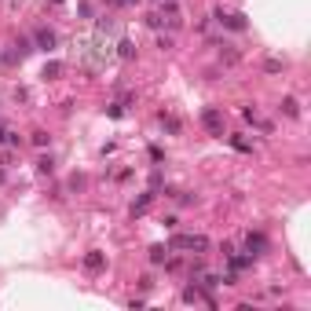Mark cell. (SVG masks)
Wrapping results in <instances>:
<instances>
[{
    "label": "cell",
    "instance_id": "obj_1",
    "mask_svg": "<svg viewBox=\"0 0 311 311\" xmlns=\"http://www.w3.org/2000/svg\"><path fill=\"white\" fill-rule=\"evenodd\" d=\"M172 249H191V253H205V249H209V238H205V235H176V238H172Z\"/></svg>",
    "mask_w": 311,
    "mask_h": 311
},
{
    "label": "cell",
    "instance_id": "obj_2",
    "mask_svg": "<svg viewBox=\"0 0 311 311\" xmlns=\"http://www.w3.org/2000/svg\"><path fill=\"white\" fill-rule=\"evenodd\" d=\"M201 124H205L209 136H224V114L216 110V106H205V110H201Z\"/></svg>",
    "mask_w": 311,
    "mask_h": 311
},
{
    "label": "cell",
    "instance_id": "obj_3",
    "mask_svg": "<svg viewBox=\"0 0 311 311\" xmlns=\"http://www.w3.org/2000/svg\"><path fill=\"white\" fill-rule=\"evenodd\" d=\"M245 249H249V256H263V253H268V238H263L260 231H256V235H249V238H245Z\"/></svg>",
    "mask_w": 311,
    "mask_h": 311
},
{
    "label": "cell",
    "instance_id": "obj_4",
    "mask_svg": "<svg viewBox=\"0 0 311 311\" xmlns=\"http://www.w3.org/2000/svg\"><path fill=\"white\" fill-rule=\"evenodd\" d=\"M33 40H37V48H44V52H52V48H55V33H52L48 26H40Z\"/></svg>",
    "mask_w": 311,
    "mask_h": 311
},
{
    "label": "cell",
    "instance_id": "obj_5",
    "mask_svg": "<svg viewBox=\"0 0 311 311\" xmlns=\"http://www.w3.org/2000/svg\"><path fill=\"white\" fill-rule=\"evenodd\" d=\"M103 268H106V256H103V253H88V256H84V271L99 275Z\"/></svg>",
    "mask_w": 311,
    "mask_h": 311
},
{
    "label": "cell",
    "instance_id": "obj_6",
    "mask_svg": "<svg viewBox=\"0 0 311 311\" xmlns=\"http://www.w3.org/2000/svg\"><path fill=\"white\" fill-rule=\"evenodd\" d=\"M216 19H220L227 29H245V15H224V11H220Z\"/></svg>",
    "mask_w": 311,
    "mask_h": 311
},
{
    "label": "cell",
    "instance_id": "obj_7",
    "mask_svg": "<svg viewBox=\"0 0 311 311\" xmlns=\"http://www.w3.org/2000/svg\"><path fill=\"white\" fill-rule=\"evenodd\" d=\"M282 114H286V117H297V114H300V103L293 99V96H286V99H282Z\"/></svg>",
    "mask_w": 311,
    "mask_h": 311
},
{
    "label": "cell",
    "instance_id": "obj_8",
    "mask_svg": "<svg viewBox=\"0 0 311 311\" xmlns=\"http://www.w3.org/2000/svg\"><path fill=\"white\" fill-rule=\"evenodd\" d=\"M150 201H154V194H143V198H139L136 205H132V216H139V212H147V209H150Z\"/></svg>",
    "mask_w": 311,
    "mask_h": 311
},
{
    "label": "cell",
    "instance_id": "obj_9",
    "mask_svg": "<svg viewBox=\"0 0 311 311\" xmlns=\"http://www.w3.org/2000/svg\"><path fill=\"white\" fill-rule=\"evenodd\" d=\"M0 143H8V147H15V143H19V136H15L11 128H0Z\"/></svg>",
    "mask_w": 311,
    "mask_h": 311
},
{
    "label": "cell",
    "instance_id": "obj_10",
    "mask_svg": "<svg viewBox=\"0 0 311 311\" xmlns=\"http://www.w3.org/2000/svg\"><path fill=\"white\" fill-rule=\"evenodd\" d=\"M117 48H121V52H117L121 59H132V55H136V48H132V40H121V44H117Z\"/></svg>",
    "mask_w": 311,
    "mask_h": 311
},
{
    "label": "cell",
    "instance_id": "obj_11",
    "mask_svg": "<svg viewBox=\"0 0 311 311\" xmlns=\"http://www.w3.org/2000/svg\"><path fill=\"white\" fill-rule=\"evenodd\" d=\"M161 124H165V128H168V132H180V121H176L172 114H161Z\"/></svg>",
    "mask_w": 311,
    "mask_h": 311
},
{
    "label": "cell",
    "instance_id": "obj_12",
    "mask_svg": "<svg viewBox=\"0 0 311 311\" xmlns=\"http://www.w3.org/2000/svg\"><path fill=\"white\" fill-rule=\"evenodd\" d=\"M15 55H19V59H22V55H29V40H26V37L15 40Z\"/></svg>",
    "mask_w": 311,
    "mask_h": 311
},
{
    "label": "cell",
    "instance_id": "obj_13",
    "mask_svg": "<svg viewBox=\"0 0 311 311\" xmlns=\"http://www.w3.org/2000/svg\"><path fill=\"white\" fill-rule=\"evenodd\" d=\"M220 55H224L227 62H238V52H235V48H231V44H220Z\"/></svg>",
    "mask_w": 311,
    "mask_h": 311
},
{
    "label": "cell",
    "instance_id": "obj_14",
    "mask_svg": "<svg viewBox=\"0 0 311 311\" xmlns=\"http://www.w3.org/2000/svg\"><path fill=\"white\" fill-rule=\"evenodd\" d=\"M150 260H154V263H165V245H154V249H150Z\"/></svg>",
    "mask_w": 311,
    "mask_h": 311
},
{
    "label": "cell",
    "instance_id": "obj_15",
    "mask_svg": "<svg viewBox=\"0 0 311 311\" xmlns=\"http://www.w3.org/2000/svg\"><path fill=\"white\" fill-rule=\"evenodd\" d=\"M263 70H268V73H278V70H282V59H268V62H263Z\"/></svg>",
    "mask_w": 311,
    "mask_h": 311
},
{
    "label": "cell",
    "instance_id": "obj_16",
    "mask_svg": "<svg viewBox=\"0 0 311 311\" xmlns=\"http://www.w3.org/2000/svg\"><path fill=\"white\" fill-rule=\"evenodd\" d=\"M59 73H62L59 62H48V66H44V77H59Z\"/></svg>",
    "mask_w": 311,
    "mask_h": 311
},
{
    "label": "cell",
    "instance_id": "obj_17",
    "mask_svg": "<svg viewBox=\"0 0 311 311\" xmlns=\"http://www.w3.org/2000/svg\"><path fill=\"white\" fill-rule=\"evenodd\" d=\"M48 139H52L48 132H33V143H37V147H48Z\"/></svg>",
    "mask_w": 311,
    "mask_h": 311
},
{
    "label": "cell",
    "instance_id": "obj_18",
    "mask_svg": "<svg viewBox=\"0 0 311 311\" xmlns=\"http://www.w3.org/2000/svg\"><path fill=\"white\" fill-rule=\"evenodd\" d=\"M231 143H235L238 150H253V143H249V139H242V136H235V139H231Z\"/></svg>",
    "mask_w": 311,
    "mask_h": 311
},
{
    "label": "cell",
    "instance_id": "obj_19",
    "mask_svg": "<svg viewBox=\"0 0 311 311\" xmlns=\"http://www.w3.org/2000/svg\"><path fill=\"white\" fill-rule=\"evenodd\" d=\"M37 168H40V172H52L55 161H52V158H40V161H37Z\"/></svg>",
    "mask_w": 311,
    "mask_h": 311
},
{
    "label": "cell",
    "instance_id": "obj_20",
    "mask_svg": "<svg viewBox=\"0 0 311 311\" xmlns=\"http://www.w3.org/2000/svg\"><path fill=\"white\" fill-rule=\"evenodd\" d=\"M0 183H4V172H0Z\"/></svg>",
    "mask_w": 311,
    "mask_h": 311
},
{
    "label": "cell",
    "instance_id": "obj_21",
    "mask_svg": "<svg viewBox=\"0 0 311 311\" xmlns=\"http://www.w3.org/2000/svg\"><path fill=\"white\" fill-rule=\"evenodd\" d=\"M132 4H136V0H132Z\"/></svg>",
    "mask_w": 311,
    "mask_h": 311
}]
</instances>
